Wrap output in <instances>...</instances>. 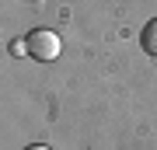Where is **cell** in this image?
<instances>
[{"instance_id": "4", "label": "cell", "mask_w": 157, "mask_h": 150, "mask_svg": "<svg viewBox=\"0 0 157 150\" xmlns=\"http://www.w3.org/2000/svg\"><path fill=\"white\" fill-rule=\"evenodd\" d=\"M25 150H52V147H45V143H32V147H25Z\"/></svg>"}, {"instance_id": "2", "label": "cell", "mask_w": 157, "mask_h": 150, "mask_svg": "<svg viewBox=\"0 0 157 150\" xmlns=\"http://www.w3.org/2000/svg\"><path fill=\"white\" fill-rule=\"evenodd\" d=\"M140 42H143V49L150 52V56H157V17H154V21H147L143 35H140Z\"/></svg>"}, {"instance_id": "1", "label": "cell", "mask_w": 157, "mask_h": 150, "mask_svg": "<svg viewBox=\"0 0 157 150\" xmlns=\"http://www.w3.org/2000/svg\"><path fill=\"white\" fill-rule=\"evenodd\" d=\"M25 39H28V56L39 60V63H52L59 56V49H63V39L56 32H49V28H35V32L25 35Z\"/></svg>"}, {"instance_id": "3", "label": "cell", "mask_w": 157, "mask_h": 150, "mask_svg": "<svg viewBox=\"0 0 157 150\" xmlns=\"http://www.w3.org/2000/svg\"><path fill=\"white\" fill-rule=\"evenodd\" d=\"M11 52L14 56H28V39H14L11 42Z\"/></svg>"}]
</instances>
